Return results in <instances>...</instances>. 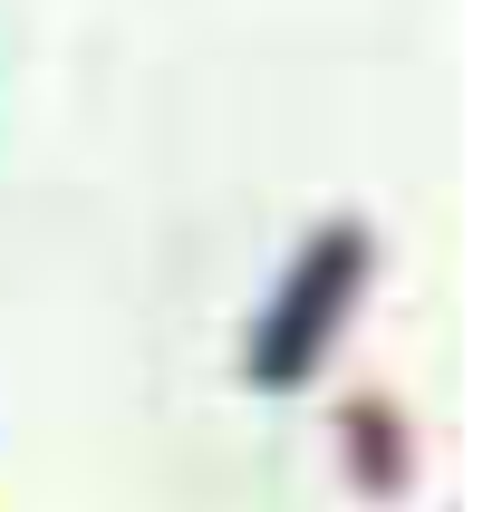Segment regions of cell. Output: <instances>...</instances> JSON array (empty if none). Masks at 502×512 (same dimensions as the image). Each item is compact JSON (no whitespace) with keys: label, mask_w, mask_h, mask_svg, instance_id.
Wrapping results in <instances>:
<instances>
[{"label":"cell","mask_w":502,"mask_h":512,"mask_svg":"<svg viewBox=\"0 0 502 512\" xmlns=\"http://www.w3.org/2000/svg\"><path fill=\"white\" fill-rule=\"evenodd\" d=\"M358 271H367V242H358V232H329V242L309 252V271L290 281V310L271 319V339H261L251 368H261V377H300L309 358H319V339H329V319H338V290L358 281Z\"/></svg>","instance_id":"cell-1"}]
</instances>
